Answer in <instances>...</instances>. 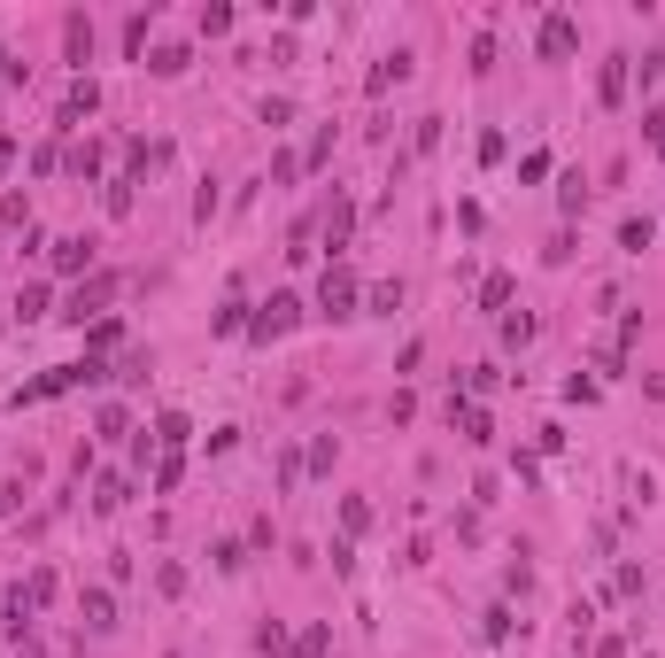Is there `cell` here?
Instances as JSON below:
<instances>
[{
  "mask_svg": "<svg viewBox=\"0 0 665 658\" xmlns=\"http://www.w3.org/2000/svg\"><path fill=\"white\" fill-rule=\"evenodd\" d=\"M93 380H109V372H101V364H47V372H39V380H24V388L8 395V403H16V411H24V403H47V395L93 388Z\"/></svg>",
  "mask_w": 665,
  "mask_h": 658,
  "instance_id": "obj_1",
  "label": "cell"
},
{
  "mask_svg": "<svg viewBox=\"0 0 665 658\" xmlns=\"http://www.w3.org/2000/svg\"><path fill=\"white\" fill-rule=\"evenodd\" d=\"M116 287H124V279H116V271H93L86 287H78V295H70V310H62V318H70V326H101V318H109V302H116Z\"/></svg>",
  "mask_w": 665,
  "mask_h": 658,
  "instance_id": "obj_2",
  "label": "cell"
},
{
  "mask_svg": "<svg viewBox=\"0 0 665 658\" xmlns=\"http://www.w3.org/2000/svg\"><path fill=\"white\" fill-rule=\"evenodd\" d=\"M318 310L333 318V326H341V318H356V271H348L341 256H333V264H325V279H318Z\"/></svg>",
  "mask_w": 665,
  "mask_h": 658,
  "instance_id": "obj_3",
  "label": "cell"
},
{
  "mask_svg": "<svg viewBox=\"0 0 665 658\" xmlns=\"http://www.w3.org/2000/svg\"><path fill=\"white\" fill-rule=\"evenodd\" d=\"M294 326H302V302H294V295L256 302V318H248V333H256V341H279V333H294Z\"/></svg>",
  "mask_w": 665,
  "mask_h": 658,
  "instance_id": "obj_4",
  "label": "cell"
},
{
  "mask_svg": "<svg viewBox=\"0 0 665 658\" xmlns=\"http://www.w3.org/2000/svg\"><path fill=\"white\" fill-rule=\"evenodd\" d=\"M534 47H542V62H565V55L580 47V24L565 16V8H550V16H542V39H534Z\"/></svg>",
  "mask_w": 665,
  "mask_h": 658,
  "instance_id": "obj_5",
  "label": "cell"
},
{
  "mask_svg": "<svg viewBox=\"0 0 665 658\" xmlns=\"http://www.w3.org/2000/svg\"><path fill=\"white\" fill-rule=\"evenodd\" d=\"M124 504H132V480H124V473H101V480H93V511H101V519L124 511Z\"/></svg>",
  "mask_w": 665,
  "mask_h": 658,
  "instance_id": "obj_6",
  "label": "cell"
},
{
  "mask_svg": "<svg viewBox=\"0 0 665 658\" xmlns=\"http://www.w3.org/2000/svg\"><path fill=\"white\" fill-rule=\"evenodd\" d=\"M403 78H410V55L395 47V55H379V62H372V78H364V86H372V93H387V86H403Z\"/></svg>",
  "mask_w": 665,
  "mask_h": 658,
  "instance_id": "obj_7",
  "label": "cell"
},
{
  "mask_svg": "<svg viewBox=\"0 0 665 658\" xmlns=\"http://www.w3.org/2000/svg\"><path fill=\"white\" fill-rule=\"evenodd\" d=\"M86 264H93V240L86 233H62L55 240V271H86Z\"/></svg>",
  "mask_w": 665,
  "mask_h": 658,
  "instance_id": "obj_8",
  "label": "cell"
},
{
  "mask_svg": "<svg viewBox=\"0 0 665 658\" xmlns=\"http://www.w3.org/2000/svg\"><path fill=\"white\" fill-rule=\"evenodd\" d=\"M93 101H101V86H93V78H78V86L62 93V124H78V117H93Z\"/></svg>",
  "mask_w": 665,
  "mask_h": 658,
  "instance_id": "obj_9",
  "label": "cell"
},
{
  "mask_svg": "<svg viewBox=\"0 0 665 658\" xmlns=\"http://www.w3.org/2000/svg\"><path fill=\"white\" fill-rule=\"evenodd\" d=\"M78 612H86V628L101 635V628H116V604H109V589H86L78 597Z\"/></svg>",
  "mask_w": 665,
  "mask_h": 658,
  "instance_id": "obj_10",
  "label": "cell"
},
{
  "mask_svg": "<svg viewBox=\"0 0 665 658\" xmlns=\"http://www.w3.org/2000/svg\"><path fill=\"white\" fill-rule=\"evenodd\" d=\"M596 93H604L611 109L627 101V55H611V62H604V78H596Z\"/></svg>",
  "mask_w": 665,
  "mask_h": 658,
  "instance_id": "obj_11",
  "label": "cell"
},
{
  "mask_svg": "<svg viewBox=\"0 0 665 658\" xmlns=\"http://www.w3.org/2000/svg\"><path fill=\"white\" fill-rule=\"evenodd\" d=\"M557 202H565V217H580V210H588V179H580V171H565V186H557Z\"/></svg>",
  "mask_w": 665,
  "mask_h": 658,
  "instance_id": "obj_12",
  "label": "cell"
},
{
  "mask_svg": "<svg viewBox=\"0 0 665 658\" xmlns=\"http://www.w3.org/2000/svg\"><path fill=\"white\" fill-rule=\"evenodd\" d=\"M348 225H356V210H348V194H333V217H325V240L341 248V240H348Z\"/></svg>",
  "mask_w": 665,
  "mask_h": 658,
  "instance_id": "obj_13",
  "label": "cell"
},
{
  "mask_svg": "<svg viewBox=\"0 0 665 658\" xmlns=\"http://www.w3.org/2000/svg\"><path fill=\"white\" fill-rule=\"evenodd\" d=\"M186 434H194V426L178 419V411H163V419H155V442H163V449H186Z\"/></svg>",
  "mask_w": 665,
  "mask_h": 658,
  "instance_id": "obj_14",
  "label": "cell"
},
{
  "mask_svg": "<svg viewBox=\"0 0 665 658\" xmlns=\"http://www.w3.org/2000/svg\"><path fill=\"white\" fill-rule=\"evenodd\" d=\"M178 473H186V457H178V449H163V457H155V488L171 496V488H178Z\"/></svg>",
  "mask_w": 665,
  "mask_h": 658,
  "instance_id": "obj_15",
  "label": "cell"
},
{
  "mask_svg": "<svg viewBox=\"0 0 665 658\" xmlns=\"http://www.w3.org/2000/svg\"><path fill=\"white\" fill-rule=\"evenodd\" d=\"M62 39H70V55H78V62L93 55V24H86V16H70V24H62Z\"/></svg>",
  "mask_w": 665,
  "mask_h": 658,
  "instance_id": "obj_16",
  "label": "cell"
},
{
  "mask_svg": "<svg viewBox=\"0 0 665 658\" xmlns=\"http://www.w3.org/2000/svg\"><path fill=\"white\" fill-rule=\"evenodd\" d=\"M93 426H101V442H116V434H132V419H124L116 403H101V411H93Z\"/></svg>",
  "mask_w": 665,
  "mask_h": 658,
  "instance_id": "obj_17",
  "label": "cell"
},
{
  "mask_svg": "<svg viewBox=\"0 0 665 658\" xmlns=\"http://www.w3.org/2000/svg\"><path fill=\"white\" fill-rule=\"evenodd\" d=\"M341 527H348V535H364V527H372V504H364V496H348V504H341Z\"/></svg>",
  "mask_w": 665,
  "mask_h": 658,
  "instance_id": "obj_18",
  "label": "cell"
},
{
  "mask_svg": "<svg viewBox=\"0 0 665 658\" xmlns=\"http://www.w3.org/2000/svg\"><path fill=\"white\" fill-rule=\"evenodd\" d=\"M70 171H78V179H93V171H101V140H86V148H70Z\"/></svg>",
  "mask_w": 665,
  "mask_h": 658,
  "instance_id": "obj_19",
  "label": "cell"
},
{
  "mask_svg": "<svg viewBox=\"0 0 665 658\" xmlns=\"http://www.w3.org/2000/svg\"><path fill=\"white\" fill-rule=\"evenodd\" d=\"M372 310H379V318H395V310H403V287H395V279H387V287H372Z\"/></svg>",
  "mask_w": 665,
  "mask_h": 658,
  "instance_id": "obj_20",
  "label": "cell"
},
{
  "mask_svg": "<svg viewBox=\"0 0 665 658\" xmlns=\"http://www.w3.org/2000/svg\"><path fill=\"white\" fill-rule=\"evenodd\" d=\"M503 302H511V279H503V271H495L488 287H480V310H503Z\"/></svg>",
  "mask_w": 665,
  "mask_h": 658,
  "instance_id": "obj_21",
  "label": "cell"
},
{
  "mask_svg": "<svg viewBox=\"0 0 665 658\" xmlns=\"http://www.w3.org/2000/svg\"><path fill=\"white\" fill-rule=\"evenodd\" d=\"M39 310H47V287H24V295H16V318H24V326H31Z\"/></svg>",
  "mask_w": 665,
  "mask_h": 658,
  "instance_id": "obj_22",
  "label": "cell"
},
{
  "mask_svg": "<svg viewBox=\"0 0 665 658\" xmlns=\"http://www.w3.org/2000/svg\"><path fill=\"white\" fill-rule=\"evenodd\" d=\"M503 341H511V349H526V341H534V318H526V310H519V318H503Z\"/></svg>",
  "mask_w": 665,
  "mask_h": 658,
  "instance_id": "obj_23",
  "label": "cell"
},
{
  "mask_svg": "<svg viewBox=\"0 0 665 658\" xmlns=\"http://www.w3.org/2000/svg\"><path fill=\"white\" fill-rule=\"evenodd\" d=\"M256 651L263 658H287V635H279V628H256Z\"/></svg>",
  "mask_w": 665,
  "mask_h": 658,
  "instance_id": "obj_24",
  "label": "cell"
},
{
  "mask_svg": "<svg viewBox=\"0 0 665 658\" xmlns=\"http://www.w3.org/2000/svg\"><path fill=\"white\" fill-rule=\"evenodd\" d=\"M642 132H650V148H665V109H650V117H642Z\"/></svg>",
  "mask_w": 665,
  "mask_h": 658,
  "instance_id": "obj_25",
  "label": "cell"
},
{
  "mask_svg": "<svg viewBox=\"0 0 665 658\" xmlns=\"http://www.w3.org/2000/svg\"><path fill=\"white\" fill-rule=\"evenodd\" d=\"M650 395H658V403H665V380H650Z\"/></svg>",
  "mask_w": 665,
  "mask_h": 658,
  "instance_id": "obj_26",
  "label": "cell"
}]
</instances>
